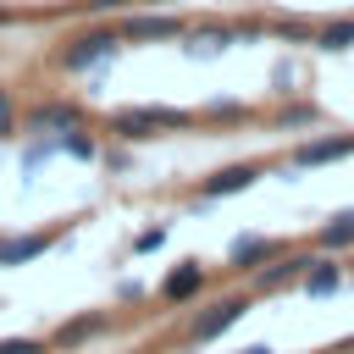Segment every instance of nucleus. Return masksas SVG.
Returning <instances> with one entry per match:
<instances>
[{
	"instance_id": "obj_1",
	"label": "nucleus",
	"mask_w": 354,
	"mask_h": 354,
	"mask_svg": "<svg viewBox=\"0 0 354 354\" xmlns=\"http://www.w3.org/2000/svg\"><path fill=\"white\" fill-rule=\"evenodd\" d=\"M111 133L122 138H155V133H194L199 127V111H183V105H127V111H111L105 122Z\"/></svg>"
},
{
	"instance_id": "obj_2",
	"label": "nucleus",
	"mask_w": 354,
	"mask_h": 354,
	"mask_svg": "<svg viewBox=\"0 0 354 354\" xmlns=\"http://www.w3.org/2000/svg\"><path fill=\"white\" fill-rule=\"evenodd\" d=\"M122 28H88V33H77V39H66V50L55 55L61 61V72H94V66H105V61H116L122 55Z\"/></svg>"
},
{
	"instance_id": "obj_3",
	"label": "nucleus",
	"mask_w": 354,
	"mask_h": 354,
	"mask_svg": "<svg viewBox=\"0 0 354 354\" xmlns=\"http://www.w3.org/2000/svg\"><path fill=\"white\" fill-rule=\"evenodd\" d=\"M188 33V17L183 11H127L122 17V39L127 44H171Z\"/></svg>"
},
{
	"instance_id": "obj_4",
	"label": "nucleus",
	"mask_w": 354,
	"mask_h": 354,
	"mask_svg": "<svg viewBox=\"0 0 354 354\" xmlns=\"http://www.w3.org/2000/svg\"><path fill=\"white\" fill-rule=\"evenodd\" d=\"M22 127L39 133V138H61V133H72V127H88V105H77V100H39V105L22 116Z\"/></svg>"
},
{
	"instance_id": "obj_5",
	"label": "nucleus",
	"mask_w": 354,
	"mask_h": 354,
	"mask_svg": "<svg viewBox=\"0 0 354 354\" xmlns=\"http://www.w3.org/2000/svg\"><path fill=\"white\" fill-rule=\"evenodd\" d=\"M243 315H249V293H227V299L205 304V310L188 321V343H216V337H221V332H232Z\"/></svg>"
},
{
	"instance_id": "obj_6",
	"label": "nucleus",
	"mask_w": 354,
	"mask_h": 354,
	"mask_svg": "<svg viewBox=\"0 0 354 354\" xmlns=\"http://www.w3.org/2000/svg\"><path fill=\"white\" fill-rule=\"evenodd\" d=\"M310 260H315V249H282L277 260H266V266L254 271V293H282V288H293Z\"/></svg>"
},
{
	"instance_id": "obj_7",
	"label": "nucleus",
	"mask_w": 354,
	"mask_h": 354,
	"mask_svg": "<svg viewBox=\"0 0 354 354\" xmlns=\"http://www.w3.org/2000/svg\"><path fill=\"white\" fill-rule=\"evenodd\" d=\"M243 39V22H188V33H183V44H188V55H221V50H232Z\"/></svg>"
},
{
	"instance_id": "obj_8",
	"label": "nucleus",
	"mask_w": 354,
	"mask_h": 354,
	"mask_svg": "<svg viewBox=\"0 0 354 354\" xmlns=\"http://www.w3.org/2000/svg\"><path fill=\"white\" fill-rule=\"evenodd\" d=\"M348 155H354V133H332V138H304V144H293L288 166L310 171V166H332V160H348Z\"/></svg>"
},
{
	"instance_id": "obj_9",
	"label": "nucleus",
	"mask_w": 354,
	"mask_h": 354,
	"mask_svg": "<svg viewBox=\"0 0 354 354\" xmlns=\"http://www.w3.org/2000/svg\"><path fill=\"white\" fill-rule=\"evenodd\" d=\"M254 177H266V166H260V160L221 166V171H210V177L199 183V199H227V194H243V188H254Z\"/></svg>"
},
{
	"instance_id": "obj_10",
	"label": "nucleus",
	"mask_w": 354,
	"mask_h": 354,
	"mask_svg": "<svg viewBox=\"0 0 354 354\" xmlns=\"http://www.w3.org/2000/svg\"><path fill=\"white\" fill-rule=\"evenodd\" d=\"M288 243L282 238H266V232H249V238H238L232 249H227V271H260L266 260H277Z\"/></svg>"
},
{
	"instance_id": "obj_11",
	"label": "nucleus",
	"mask_w": 354,
	"mask_h": 354,
	"mask_svg": "<svg viewBox=\"0 0 354 354\" xmlns=\"http://www.w3.org/2000/svg\"><path fill=\"white\" fill-rule=\"evenodd\" d=\"M205 293V266L199 260H177L166 277H160V299L166 304H188V299H199Z\"/></svg>"
},
{
	"instance_id": "obj_12",
	"label": "nucleus",
	"mask_w": 354,
	"mask_h": 354,
	"mask_svg": "<svg viewBox=\"0 0 354 354\" xmlns=\"http://www.w3.org/2000/svg\"><path fill=\"white\" fill-rule=\"evenodd\" d=\"M343 282H348V271H343L332 254H321V249H315V260H310V266H304V277H299V288H304L310 299H326V293H337Z\"/></svg>"
},
{
	"instance_id": "obj_13",
	"label": "nucleus",
	"mask_w": 354,
	"mask_h": 354,
	"mask_svg": "<svg viewBox=\"0 0 354 354\" xmlns=\"http://www.w3.org/2000/svg\"><path fill=\"white\" fill-rule=\"evenodd\" d=\"M105 326H111V315H105V310H94V315H72V321H61V326L50 332V348H77V343L100 337Z\"/></svg>"
},
{
	"instance_id": "obj_14",
	"label": "nucleus",
	"mask_w": 354,
	"mask_h": 354,
	"mask_svg": "<svg viewBox=\"0 0 354 354\" xmlns=\"http://www.w3.org/2000/svg\"><path fill=\"white\" fill-rule=\"evenodd\" d=\"M50 243H55V232H17V238H0V266H28V260H39Z\"/></svg>"
},
{
	"instance_id": "obj_15",
	"label": "nucleus",
	"mask_w": 354,
	"mask_h": 354,
	"mask_svg": "<svg viewBox=\"0 0 354 354\" xmlns=\"http://www.w3.org/2000/svg\"><path fill=\"white\" fill-rule=\"evenodd\" d=\"M310 44H315V50H326V55H343V50H354V17H326V22H315Z\"/></svg>"
},
{
	"instance_id": "obj_16",
	"label": "nucleus",
	"mask_w": 354,
	"mask_h": 354,
	"mask_svg": "<svg viewBox=\"0 0 354 354\" xmlns=\"http://www.w3.org/2000/svg\"><path fill=\"white\" fill-rule=\"evenodd\" d=\"M315 249L321 254H337V249H354V210H337L315 227Z\"/></svg>"
},
{
	"instance_id": "obj_17",
	"label": "nucleus",
	"mask_w": 354,
	"mask_h": 354,
	"mask_svg": "<svg viewBox=\"0 0 354 354\" xmlns=\"http://www.w3.org/2000/svg\"><path fill=\"white\" fill-rule=\"evenodd\" d=\"M61 155H72V160H94L100 155V144H94V133L88 127H72V133H61V138H50Z\"/></svg>"
},
{
	"instance_id": "obj_18",
	"label": "nucleus",
	"mask_w": 354,
	"mask_h": 354,
	"mask_svg": "<svg viewBox=\"0 0 354 354\" xmlns=\"http://www.w3.org/2000/svg\"><path fill=\"white\" fill-rule=\"evenodd\" d=\"M315 122H321V105L315 100H293V105L277 111V127H315Z\"/></svg>"
},
{
	"instance_id": "obj_19",
	"label": "nucleus",
	"mask_w": 354,
	"mask_h": 354,
	"mask_svg": "<svg viewBox=\"0 0 354 354\" xmlns=\"http://www.w3.org/2000/svg\"><path fill=\"white\" fill-rule=\"evenodd\" d=\"M243 116H249V105H232V100H210L199 111V122H243Z\"/></svg>"
},
{
	"instance_id": "obj_20",
	"label": "nucleus",
	"mask_w": 354,
	"mask_h": 354,
	"mask_svg": "<svg viewBox=\"0 0 354 354\" xmlns=\"http://www.w3.org/2000/svg\"><path fill=\"white\" fill-rule=\"evenodd\" d=\"M0 354H50V337H0Z\"/></svg>"
},
{
	"instance_id": "obj_21",
	"label": "nucleus",
	"mask_w": 354,
	"mask_h": 354,
	"mask_svg": "<svg viewBox=\"0 0 354 354\" xmlns=\"http://www.w3.org/2000/svg\"><path fill=\"white\" fill-rule=\"evenodd\" d=\"M22 127V111H17V100H11V88H0V138H11Z\"/></svg>"
},
{
	"instance_id": "obj_22",
	"label": "nucleus",
	"mask_w": 354,
	"mask_h": 354,
	"mask_svg": "<svg viewBox=\"0 0 354 354\" xmlns=\"http://www.w3.org/2000/svg\"><path fill=\"white\" fill-rule=\"evenodd\" d=\"M277 33H282V39H310V33H315V22H304V17H282V22H277Z\"/></svg>"
},
{
	"instance_id": "obj_23",
	"label": "nucleus",
	"mask_w": 354,
	"mask_h": 354,
	"mask_svg": "<svg viewBox=\"0 0 354 354\" xmlns=\"http://www.w3.org/2000/svg\"><path fill=\"white\" fill-rule=\"evenodd\" d=\"M88 17H111V11H133V0H83Z\"/></svg>"
},
{
	"instance_id": "obj_24",
	"label": "nucleus",
	"mask_w": 354,
	"mask_h": 354,
	"mask_svg": "<svg viewBox=\"0 0 354 354\" xmlns=\"http://www.w3.org/2000/svg\"><path fill=\"white\" fill-rule=\"evenodd\" d=\"M243 354H277V348H266V343H249V348H243Z\"/></svg>"
},
{
	"instance_id": "obj_25",
	"label": "nucleus",
	"mask_w": 354,
	"mask_h": 354,
	"mask_svg": "<svg viewBox=\"0 0 354 354\" xmlns=\"http://www.w3.org/2000/svg\"><path fill=\"white\" fill-rule=\"evenodd\" d=\"M6 22H11V6H0V28H6Z\"/></svg>"
},
{
	"instance_id": "obj_26",
	"label": "nucleus",
	"mask_w": 354,
	"mask_h": 354,
	"mask_svg": "<svg viewBox=\"0 0 354 354\" xmlns=\"http://www.w3.org/2000/svg\"><path fill=\"white\" fill-rule=\"evenodd\" d=\"M343 271H348V282H354V266H343Z\"/></svg>"
}]
</instances>
